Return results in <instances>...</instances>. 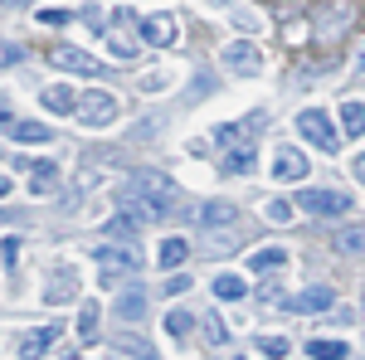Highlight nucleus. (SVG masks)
Returning <instances> with one entry per match:
<instances>
[{
	"label": "nucleus",
	"instance_id": "nucleus-1",
	"mask_svg": "<svg viewBox=\"0 0 365 360\" xmlns=\"http://www.w3.org/2000/svg\"><path fill=\"white\" fill-rule=\"evenodd\" d=\"M170 205H175V180H170V175H156V170H137V175L122 185V195H117V210L132 215L137 224L166 220Z\"/></svg>",
	"mask_w": 365,
	"mask_h": 360
},
{
	"label": "nucleus",
	"instance_id": "nucleus-2",
	"mask_svg": "<svg viewBox=\"0 0 365 360\" xmlns=\"http://www.w3.org/2000/svg\"><path fill=\"white\" fill-rule=\"evenodd\" d=\"M244 215L234 210V205H225V200H205L195 210V224H200V239L210 244L215 253H229V249H239L244 239H249V229H244Z\"/></svg>",
	"mask_w": 365,
	"mask_h": 360
},
{
	"label": "nucleus",
	"instance_id": "nucleus-3",
	"mask_svg": "<svg viewBox=\"0 0 365 360\" xmlns=\"http://www.w3.org/2000/svg\"><path fill=\"white\" fill-rule=\"evenodd\" d=\"M351 25H356V0H327V5L317 10L312 34H317V44H336Z\"/></svg>",
	"mask_w": 365,
	"mask_h": 360
},
{
	"label": "nucleus",
	"instance_id": "nucleus-4",
	"mask_svg": "<svg viewBox=\"0 0 365 360\" xmlns=\"http://www.w3.org/2000/svg\"><path fill=\"white\" fill-rule=\"evenodd\" d=\"M297 210L312 215V220H336L351 210V195L341 190H297Z\"/></svg>",
	"mask_w": 365,
	"mask_h": 360
},
{
	"label": "nucleus",
	"instance_id": "nucleus-5",
	"mask_svg": "<svg viewBox=\"0 0 365 360\" xmlns=\"http://www.w3.org/2000/svg\"><path fill=\"white\" fill-rule=\"evenodd\" d=\"M297 132H302L307 141H317L322 151H336V146H341L336 127H331V117H327L322 108H302V112H297Z\"/></svg>",
	"mask_w": 365,
	"mask_h": 360
},
{
	"label": "nucleus",
	"instance_id": "nucleus-6",
	"mask_svg": "<svg viewBox=\"0 0 365 360\" xmlns=\"http://www.w3.org/2000/svg\"><path fill=\"white\" fill-rule=\"evenodd\" d=\"M331 302H336V292L331 287H302L297 297H278V307L282 312H292V317H312V312H331Z\"/></svg>",
	"mask_w": 365,
	"mask_h": 360
},
{
	"label": "nucleus",
	"instance_id": "nucleus-7",
	"mask_svg": "<svg viewBox=\"0 0 365 360\" xmlns=\"http://www.w3.org/2000/svg\"><path fill=\"white\" fill-rule=\"evenodd\" d=\"M78 117H83V127H113L117 122V98L113 93H83L78 98Z\"/></svg>",
	"mask_w": 365,
	"mask_h": 360
},
{
	"label": "nucleus",
	"instance_id": "nucleus-8",
	"mask_svg": "<svg viewBox=\"0 0 365 360\" xmlns=\"http://www.w3.org/2000/svg\"><path fill=\"white\" fill-rule=\"evenodd\" d=\"M88 258H98V268H103V273H117V268H122V273H137V268H141L137 244H98Z\"/></svg>",
	"mask_w": 365,
	"mask_h": 360
},
{
	"label": "nucleus",
	"instance_id": "nucleus-9",
	"mask_svg": "<svg viewBox=\"0 0 365 360\" xmlns=\"http://www.w3.org/2000/svg\"><path fill=\"white\" fill-rule=\"evenodd\" d=\"M49 63L63 68V73H83V78L103 73V63H98L93 54H83V49H73V44H54V49H49Z\"/></svg>",
	"mask_w": 365,
	"mask_h": 360
},
{
	"label": "nucleus",
	"instance_id": "nucleus-10",
	"mask_svg": "<svg viewBox=\"0 0 365 360\" xmlns=\"http://www.w3.org/2000/svg\"><path fill=\"white\" fill-rule=\"evenodd\" d=\"M225 68L229 73H244V78H253V73H263V54H258V49H253L249 39H244V44H239V39H234V44H225Z\"/></svg>",
	"mask_w": 365,
	"mask_h": 360
},
{
	"label": "nucleus",
	"instance_id": "nucleus-11",
	"mask_svg": "<svg viewBox=\"0 0 365 360\" xmlns=\"http://www.w3.org/2000/svg\"><path fill=\"white\" fill-rule=\"evenodd\" d=\"M141 39H146V44H156V49H170V44L180 39L175 15H146V20H141Z\"/></svg>",
	"mask_w": 365,
	"mask_h": 360
},
{
	"label": "nucleus",
	"instance_id": "nucleus-12",
	"mask_svg": "<svg viewBox=\"0 0 365 360\" xmlns=\"http://www.w3.org/2000/svg\"><path fill=\"white\" fill-rule=\"evenodd\" d=\"M58 326L54 322H49V326H34V331H25L20 336V346H15V351H20V360H39L44 356V351H54V341H58Z\"/></svg>",
	"mask_w": 365,
	"mask_h": 360
},
{
	"label": "nucleus",
	"instance_id": "nucleus-13",
	"mask_svg": "<svg viewBox=\"0 0 365 360\" xmlns=\"http://www.w3.org/2000/svg\"><path fill=\"white\" fill-rule=\"evenodd\" d=\"M307 175V156L297 146H278L273 151V180H302Z\"/></svg>",
	"mask_w": 365,
	"mask_h": 360
},
{
	"label": "nucleus",
	"instance_id": "nucleus-14",
	"mask_svg": "<svg viewBox=\"0 0 365 360\" xmlns=\"http://www.w3.org/2000/svg\"><path fill=\"white\" fill-rule=\"evenodd\" d=\"M44 297H49V302H73V297H78V282H73V268H58V273H49L44 277Z\"/></svg>",
	"mask_w": 365,
	"mask_h": 360
},
{
	"label": "nucleus",
	"instance_id": "nucleus-15",
	"mask_svg": "<svg viewBox=\"0 0 365 360\" xmlns=\"http://www.w3.org/2000/svg\"><path fill=\"white\" fill-rule=\"evenodd\" d=\"M44 112H54V117H73L78 112V93L73 88H63V83H54V88H44Z\"/></svg>",
	"mask_w": 365,
	"mask_h": 360
},
{
	"label": "nucleus",
	"instance_id": "nucleus-16",
	"mask_svg": "<svg viewBox=\"0 0 365 360\" xmlns=\"http://www.w3.org/2000/svg\"><path fill=\"white\" fill-rule=\"evenodd\" d=\"M253 156H258V151H253V141H234V146L225 151V161H220V170H225V175H249Z\"/></svg>",
	"mask_w": 365,
	"mask_h": 360
},
{
	"label": "nucleus",
	"instance_id": "nucleus-17",
	"mask_svg": "<svg viewBox=\"0 0 365 360\" xmlns=\"http://www.w3.org/2000/svg\"><path fill=\"white\" fill-rule=\"evenodd\" d=\"M292 253L282 249V244H263V249H253L249 253V273H273V268H282Z\"/></svg>",
	"mask_w": 365,
	"mask_h": 360
},
{
	"label": "nucleus",
	"instance_id": "nucleus-18",
	"mask_svg": "<svg viewBox=\"0 0 365 360\" xmlns=\"http://www.w3.org/2000/svg\"><path fill=\"white\" fill-rule=\"evenodd\" d=\"M29 190L39 195V200L58 190V166H54V161H39V166L29 170Z\"/></svg>",
	"mask_w": 365,
	"mask_h": 360
},
{
	"label": "nucleus",
	"instance_id": "nucleus-19",
	"mask_svg": "<svg viewBox=\"0 0 365 360\" xmlns=\"http://www.w3.org/2000/svg\"><path fill=\"white\" fill-rule=\"evenodd\" d=\"M331 244H336V253H346V258H365V224H351V229H341Z\"/></svg>",
	"mask_w": 365,
	"mask_h": 360
},
{
	"label": "nucleus",
	"instance_id": "nucleus-20",
	"mask_svg": "<svg viewBox=\"0 0 365 360\" xmlns=\"http://www.w3.org/2000/svg\"><path fill=\"white\" fill-rule=\"evenodd\" d=\"M141 317H146V292H137V287L122 292V297H117V322H132V326H137Z\"/></svg>",
	"mask_w": 365,
	"mask_h": 360
},
{
	"label": "nucleus",
	"instance_id": "nucleus-21",
	"mask_svg": "<svg viewBox=\"0 0 365 360\" xmlns=\"http://www.w3.org/2000/svg\"><path fill=\"white\" fill-rule=\"evenodd\" d=\"M185 258H190V244H185V239H161V253H156V263H161L166 273H175Z\"/></svg>",
	"mask_w": 365,
	"mask_h": 360
},
{
	"label": "nucleus",
	"instance_id": "nucleus-22",
	"mask_svg": "<svg viewBox=\"0 0 365 360\" xmlns=\"http://www.w3.org/2000/svg\"><path fill=\"white\" fill-rule=\"evenodd\" d=\"M215 297H220V302H239V297H249V282L239 273H220L215 277Z\"/></svg>",
	"mask_w": 365,
	"mask_h": 360
},
{
	"label": "nucleus",
	"instance_id": "nucleus-23",
	"mask_svg": "<svg viewBox=\"0 0 365 360\" xmlns=\"http://www.w3.org/2000/svg\"><path fill=\"white\" fill-rule=\"evenodd\" d=\"M117 356H132V360H156V346L146 336H117Z\"/></svg>",
	"mask_w": 365,
	"mask_h": 360
},
{
	"label": "nucleus",
	"instance_id": "nucleus-24",
	"mask_svg": "<svg viewBox=\"0 0 365 360\" xmlns=\"http://www.w3.org/2000/svg\"><path fill=\"white\" fill-rule=\"evenodd\" d=\"M346 351H351L346 341H317V336L307 341V356L312 360H346Z\"/></svg>",
	"mask_w": 365,
	"mask_h": 360
},
{
	"label": "nucleus",
	"instance_id": "nucleus-25",
	"mask_svg": "<svg viewBox=\"0 0 365 360\" xmlns=\"http://www.w3.org/2000/svg\"><path fill=\"white\" fill-rule=\"evenodd\" d=\"M200 331H205L210 346H225V341H229V326L220 322V312H200Z\"/></svg>",
	"mask_w": 365,
	"mask_h": 360
},
{
	"label": "nucleus",
	"instance_id": "nucleus-26",
	"mask_svg": "<svg viewBox=\"0 0 365 360\" xmlns=\"http://www.w3.org/2000/svg\"><path fill=\"white\" fill-rule=\"evenodd\" d=\"M341 127H346L351 137H361V132H365V103H356V98L341 103Z\"/></svg>",
	"mask_w": 365,
	"mask_h": 360
},
{
	"label": "nucleus",
	"instance_id": "nucleus-27",
	"mask_svg": "<svg viewBox=\"0 0 365 360\" xmlns=\"http://www.w3.org/2000/svg\"><path fill=\"white\" fill-rule=\"evenodd\" d=\"M78 341H98V302H93V297H88L83 302V312H78Z\"/></svg>",
	"mask_w": 365,
	"mask_h": 360
},
{
	"label": "nucleus",
	"instance_id": "nucleus-28",
	"mask_svg": "<svg viewBox=\"0 0 365 360\" xmlns=\"http://www.w3.org/2000/svg\"><path fill=\"white\" fill-rule=\"evenodd\" d=\"M15 141H25V146H34V141H54L49 132H44V122H15V132H10Z\"/></svg>",
	"mask_w": 365,
	"mask_h": 360
},
{
	"label": "nucleus",
	"instance_id": "nucleus-29",
	"mask_svg": "<svg viewBox=\"0 0 365 360\" xmlns=\"http://www.w3.org/2000/svg\"><path fill=\"white\" fill-rule=\"evenodd\" d=\"M166 331L175 336V341H185V336L195 331V317H190V312H170V317H166Z\"/></svg>",
	"mask_w": 365,
	"mask_h": 360
},
{
	"label": "nucleus",
	"instance_id": "nucleus-30",
	"mask_svg": "<svg viewBox=\"0 0 365 360\" xmlns=\"http://www.w3.org/2000/svg\"><path fill=\"white\" fill-rule=\"evenodd\" d=\"M258 351L273 356V360H282L287 351H292V341H287V336H258Z\"/></svg>",
	"mask_w": 365,
	"mask_h": 360
},
{
	"label": "nucleus",
	"instance_id": "nucleus-31",
	"mask_svg": "<svg viewBox=\"0 0 365 360\" xmlns=\"http://www.w3.org/2000/svg\"><path fill=\"white\" fill-rule=\"evenodd\" d=\"M108 44H113V54L122 58V63H132V58H137V39H127V34H108Z\"/></svg>",
	"mask_w": 365,
	"mask_h": 360
},
{
	"label": "nucleus",
	"instance_id": "nucleus-32",
	"mask_svg": "<svg viewBox=\"0 0 365 360\" xmlns=\"http://www.w3.org/2000/svg\"><path fill=\"white\" fill-rule=\"evenodd\" d=\"M263 215H268V224H292V205H287V200H268Z\"/></svg>",
	"mask_w": 365,
	"mask_h": 360
},
{
	"label": "nucleus",
	"instance_id": "nucleus-33",
	"mask_svg": "<svg viewBox=\"0 0 365 360\" xmlns=\"http://www.w3.org/2000/svg\"><path fill=\"white\" fill-rule=\"evenodd\" d=\"M20 58H25V49H20V44L0 39V68H5V63H20Z\"/></svg>",
	"mask_w": 365,
	"mask_h": 360
},
{
	"label": "nucleus",
	"instance_id": "nucleus-34",
	"mask_svg": "<svg viewBox=\"0 0 365 360\" xmlns=\"http://www.w3.org/2000/svg\"><path fill=\"white\" fill-rule=\"evenodd\" d=\"M39 25H49V29L68 25V10H39Z\"/></svg>",
	"mask_w": 365,
	"mask_h": 360
},
{
	"label": "nucleus",
	"instance_id": "nucleus-35",
	"mask_svg": "<svg viewBox=\"0 0 365 360\" xmlns=\"http://www.w3.org/2000/svg\"><path fill=\"white\" fill-rule=\"evenodd\" d=\"M15 253H20V239H5V244H0V258H5V268H15Z\"/></svg>",
	"mask_w": 365,
	"mask_h": 360
},
{
	"label": "nucleus",
	"instance_id": "nucleus-36",
	"mask_svg": "<svg viewBox=\"0 0 365 360\" xmlns=\"http://www.w3.org/2000/svg\"><path fill=\"white\" fill-rule=\"evenodd\" d=\"M0 132H15V117L10 112H0Z\"/></svg>",
	"mask_w": 365,
	"mask_h": 360
},
{
	"label": "nucleus",
	"instance_id": "nucleus-37",
	"mask_svg": "<svg viewBox=\"0 0 365 360\" xmlns=\"http://www.w3.org/2000/svg\"><path fill=\"white\" fill-rule=\"evenodd\" d=\"M351 175H356V180H365V156H356V166H351Z\"/></svg>",
	"mask_w": 365,
	"mask_h": 360
},
{
	"label": "nucleus",
	"instance_id": "nucleus-38",
	"mask_svg": "<svg viewBox=\"0 0 365 360\" xmlns=\"http://www.w3.org/2000/svg\"><path fill=\"white\" fill-rule=\"evenodd\" d=\"M5 195H10V180H5V175H0V200H5Z\"/></svg>",
	"mask_w": 365,
	"mask_h": 360
},
{
	"label": "nucleus",
	"instance_id": "nucleus-39",
	"mask_svg": "<svg viewBox=\"0 0 365 360\" xmlns=\"http://www.w3.org/2000/svg\"><path fill=\"white\" fill-rule=\"evenodd\" d=\"M0 5H34V0H0Z\"/></svg>",
	"mask_w": 365,
	"mask_h": 360
},
{
	"label": "nucleus",
	"instance_id": "nucleus-40",
	"mask_svg": "<svg viewBox=\"0 0 365 360\" xmlns=\"http://www.w3.org/2000/svg\"><path fill=\"white\" fill-rule=\"evenodd\" d=\"M361 73H365V49H361Z\"/></svg>",
	"mask_w": 365,
	"mask_h": 360
},
{
	"label": "nucleus",
	"instance_id": "nucleus-41",
	"mask_svg": "<svg viewBox=\"0 0 365 360\" xmlns=\"http://www.w3.org/2000/svg\"><path fill=\"white\" fill-rule=\"evenodd\" d=\"M361 317H365V302H361Z\"/></svg>",
	"mask_w": 365,
	"mask_h": 360
},
{
	"label": "nucleus",
	"instance_id": "nucleus-42",
	"mask_svg": "<svg viewBox=\"0 0 365 360\" xmlns=\"http://www.w3.org/2000/svg\"><path fill=\"white\" fill-rule=\"evenodd\" d=\"M234 360H244V356H234Z\"/></svg>",
	"mask_w": 365,
	"mask_h": 360
}]
</instances>
